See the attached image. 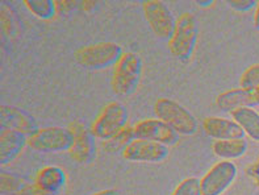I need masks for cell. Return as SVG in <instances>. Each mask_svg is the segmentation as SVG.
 I'll return each instance as SVG.
<instances>
[{
	"instance_id": "1",
	"label": "cell",
	"mask_w": 259,
	"mask_h": 195,
	"mask_svg": "<svg viewBox=\"0 0 259 195\" xmlns=\"http://www.w3.org/2000/svg\"><path fill=\"white\" fill-rule=\"evenodd\" d=\"M157 119H161L174 129L178 135L192 136L199 129L196 118L186 107L168 98H161L154 104Z\"/></svg>"
},
{
	"instance_id": "2",
	"label": "cell",
	"mask_w": 259,
	"mask_h": 195,
	"mask_svg": "<svg viewBox=\"0 0 259 195\" xmlns=\"http://www.w3.org/2000/svg\"><path fill=\"white\" fill-rule=\"evenodd\" d=\"M199 37L196 17L190 12H184L177 19L175 32L170 40L172 56L182 62H187L194 54Z\"/></svg>"
},
{
	"instance_id": "3",
	"label": "cell",
	"mask_w": 259,
	"mask_h": 195,
	"mask_svg": "<svg viewBox=\"0 0 259 195\" xmlns=\"http://www.w3.org/2000/svg\"><path fill=\"white\" fill-rule=\"evenodd\" d=\"M142 69L144 63L141 57L136 53H124L113 71V91L118 95H132L140 86Z\"/></svg>"
},
{
	"instance_id": "4",
	"label": "cell",
	"mask_w": 259,
	"mask_h": 195,
	"mask_svg": "<svg viewBox=\"0 0 259 195\" xmlns=\"http://www.w3.org/2000/svg\"><path fill=\"white\" fill-rule=\"evenodd\" d=\"M124 56L122 48L115 43H100L79 49L75 58L79 65L90 69H108L116 66Z\"/></svg>"
},
{
	"instance_id": "5",
	"label": "cell",
	"mask_w": 259,
	"mask_h": 195,
	"mask_svg": "<svg viewBox=\"0 0 259 195\" xmlns=\"http://www.w3.org/2000/svg\"><path fill=\"white\" fill-rule=\"evenodd\" d=\"M128 120L129 113L126 107L118 102H111L94 122L91 131L96 139L105 141L126 128Z\"/></svg>"
},
{
	"instance_id": "6",
	"label": "cell",
	"mask_w": 259,
	"mask_h": 195,
	"mask_svg": "<svg viewBox=\"0 0 259 195\" xmlns=\"http://www.w3.org/2000/svg\"><path fill=\"white\" fill-rule=\"evenodd\" d=\"M72 133L63 127H48L39 129L28 140V145L37 152L56 153L70 150L72 145Z\"/></svg>"
},
{
	"instance_id": "7",
	"label": "cell",
	"mask_w": 259,
	"mask_h": 195,
	"mask_svg": "<svg viewBox=\"0 0 259 195\" xmlns=\"http://www.w3.org/2000/svg\"><path fill=\"white\" fill-rule=\"evenodd\" d=\"M238 175V169L233 161L217 162L200 179L203 195H223L233 185Z\"/></svg>"
},
{
	"instance_id": "8",
	"label": "cell",
	"mask_w": 259,
	"mask_h": 195,
	"mask_svg": "<svg viewBox=\"0 0 259 195\" xmlns=\"http://www.w3.org/2000/svg\"><path fill=\"white\" fill-rule=\"evenodd\" d=\"M144 14L154 33L164 40H171L177 27V19L163 2L146 0L142 3Z\"/></svg>"
},
{
	"instance_id": "9",
	"label": "cell",
	"mask_w": 259,
	"mask_h": 195,
	"mask_svg": "<svg viewBox=\"0 0 259 195\" xmlns=\"http://www.w3.org/2000/svg\"><path fill=\"white\" fill-rule=\"evenodd\" d=\"M135 137L138 140L161 142L164 145H174L179 140V135L168 124L161 119H145L133 127Z\"/></svg>"
},
{
	"instance_id": "10",
	"label": "cell",
	"mask_w": 259,
	"mask_h": 195,
	"mask_svg": "<svg viewBox=\"0 0 259 195\" xmlns=\"http://www.w3.org/2000/svg\"><path fill=\"white\" fill-rule=\"evenodd\" d=\"M69 129L74 137L69 150L71 159L79 164H90L96 155V137L91 129L85 128L82 123H72Z\"/></svg>"
},
{
	"instance_id": "11",
	"label": "cell",
	"mask_w": 259,
	"mask_h": 195,
	"mask_svg": "<svg viewBox=\"0 0 259 195\" xmlns=\"http://www.w3.org/2000/svg\"><path fill=\"white\" fill-rule=\"evenodd\" d=\"M125 160L132 162H162L167 159L168 146L148 140H133L122 152Z\"/></svg>"
},
{
	"instance_id": "12",
	"label": "cell",
	"mask_w": 259,
	"mask_h": 195,
	"mask_svg": "<svg viewBox=\"0 0 259 195\" xmlns=\"http://www.w3.org/2000/svg\"><path fill=\"white\" fill-rule=\"evenodd\" d=\"M0 123L3 129L16 131L29 137L36 135L39 131L38 124L32 115L24 109L13 106L3 104L0 107Z\"/></svg>"
},
{
	"instance_id": "13",
	"label": "cell",
	"mask_w": 259,
	"mask_h": 195,
	"mask_svg": "<svg viewBox=\"0 0 259 195\" xmlns=\"http://www.w3.org/2000/svg\"><path fill=\"white\" fill-rule=\"evenodd\" d=\"M217 107L224 112H233L238 108H253L259 106V96L256 90L233 89L220 94L216 99Z\"/></svg>"
},
{
	"instance_id": "14",
	"label": "cell",
	"mask_w": 259,
	"mask_h": 195,
	"mask_svg": "<svg viewBox=\"0 0 259 195\" xmlns=\"http://www.w3.org/2000/svg\"><path fill=\"white\" fill-rule=\"evenodd\" d=\"M203 128L209 137L217 140H233L243 139L245 132L233 119L210 116L204 119Z\"/></svg>"
},
{
	"instance_id": "15",
	"label": "cell",
	"mask_w": 259,
	"mask_h": 195,
	"mask_svg": "<svg viewBox=\"0 0 259 195\" xmlns=\"http://www.w3.org/2000/svg\"><path fill=\"white\" fill-rule=\"evenodd\" d=\"M34 185L48 195H59L66 186V173L59 166H45L37 173Z\"/></svg>"
},
{
	"instance_id": "16",
	"label": "cell",
	"mask_w": 259,
	"mask_h": 195,
	"mask_svg": "<svg viewBox=\"0 0 259 195\" xmlns=\"http://www.w3.org/2000/svg\"><path fill=\"white\" fill-rule=\"evenodd\" d=\"M28 142L26 136L16 131L4 129L0 135V165L6 166L16 159Z\"/></svg>"
},
{
	"instance_id": "17",
	"label": "cell",
	"mask_w": 259,
	"mask_h": 195,
	"mask_svg": "<svg viewBox=\"0 0 259 195\" xmlns=\"http://www.w3.org/2000/svg\"><path fill=\"white\" fill-rule=\"evenodd\" d=\"M249 149V142L246 139H233V140H217L212 145V150L217 157L223 161H232L240 159L246 154Z\"/></svg>"
},
{
	"instance_id": "18",
	"label": "cell",
	"mask_w": 259,
	"mask_h": 195,
	"mask_svg": "<svg viewBox=\"0 0 259 195\" xmlns=\"http://www.w3.org/2000/svg\"><path fill=\"white\" fill-rule=\"evenodd\" d=\"M232 119L243 129L245 135L254 141H259V112L254 108H238L230 112Z\"/></svg>"
},
{
	"instance_id": "19",
	"label": "cell",
	"mask_w": 259,
	"mask_h": 195,
	"mask_svg": "<svg viewBox=\"0 0 259 195\" xmlns=\"http://www.w3.org/2000/svg\"><path fill=\"white\" fill-rule=\"evenodd\" d=\"M133 140H136L135 133H133V127H126L125 129H122L121 132H118L117 135H115L111 139L105 140L103 142V148H104L105 152L108 153H115L121 150H125V148L131 144Z\"/></svg>"
},
{
	"instance_id": "20",
	"label": "cell",
	"mask_w": 259,
	"mask_h": 195,
	"mask_svg": "<svg viewBox=\"0 0 259 195\" xmlns=\"http://www.w3.org/2000/svg\"><path fill=\"white\" fill-rule=\"evenodd\" d=\"M25 6L34 16L42 20H50L57 14L56 2L53 0H25Z\"/></svg>"
},
{
	"instance_id": "21",
	"label": "cell",
	"mask_w": 259,
	"mask_h": 195,
	"mask_svg": "<svg viewBox=\"0 0 259 195\" xmlns=\"http://www.w3.org/2000/svg\"><path fill=\"white\" fill-rule=\"evenodd\" d=\"M28 183L24 181L21 177L11 173H2L0 174V187L3 192H20L25 187H28Z\"/></svg>"
},
{
	"instance_id": "22",
	"label": "cell",
	"mask_w": 259,
	"mask_h": 195,
	"mask_svg": "<svg viewBox=\"0 0 259 195\" xmlns=\"http://www.w3.org/2000/svg\"><path fill=\"white\" fill-rule=\"evenodd\" d=\"M172 195H203L200 179L196 177L186 178L177 186Z\"/></svg>"
},
{
	"instance_id": "23",
	"label": "cell",
	"mask_w": 259,
	"mask_h": 195,
	"mask_svg": "<svg viewBox=\"0 0 259 195\" xmlns=\"http://www.w3.org/2000/svg\"><path fill=\"white\" fill-rule=\"evenodd\" d=\"M241 89L258 90L259 89V63L250 66L241 76Z\"/></svg>"
},
{
	"instance_id": "24",
	"label": "cell",
	"mask_w": 259,
	"mask_h": 195,
	"mask_svg": "<svg viewBox=\"0 0 259 195\" xmlns=\"http://www.w3.org/2000/svg\"><path fill=\"white\" fill-rule=\"evenodd\" d=\"M228 4L234 11H238V12H249L250 10L256 8L258 2H255V0H232V2H228Z\"/></svg>"
},
{
	"instance_id": "25",
	"label": "cell",
	"mask_w": 259,
	"mask_h": 195,
	"mask_svg": "<svg viewBox=\"0 0 259 195\" xmlns=\"http://www.w3.org/2000/svg\"><path fill=\"white\" fill-rule=\"evenodd\" d=\"M75 4L76 3H74V2H56L57 12L61 15H65L66 12L71 11V8L75 7Z\"/></svg>"
},
{
	"instance_id": "26",
	"label": "cell",
	"mask_w": 259,
	"mask_h": 195,
	"mask_svg": "<svg viewBox=\"0 0 259 195\" xmlns=\"http://www.w3.org/2000/svg\"><path fill=\"white\" fill-rule=\"evenodd\" d=\"M15 195H48L44 191H41L38 187H37L34 183L33 185H29L28 187H25L24 190H21L20 192H16Z\"/></svg>"
},
{
	"instance_id": "27",
	"label": "cell",
	"mask_w": 259,
	"mask_h": 195,
	"mask_svg": "<svg viewBox=\"0 0 259 195\" xmlns=\"http://www.w3.org/2000/svg\"><path fill=\"white\" fill-rule=\"evenodd\" d=\"M253 178H254V181H255V185L258 186V188H259V161L256 162V165L254 166V169H253Z\"/></svg>"
},
{
	"instance_id": "28",
	"label": "cell",
	"mask_w": 259,
	"mask_h": 195,
	"mask_svg": "<svg viewBox=\"0 0 259 195\" xmlns=\"http://www.w3.org/2000/svg\"><path fill=\"white\" fill-rule=\"evenodd\" d=\"M91 195H121L118 191L116 190H103V191H99L95 192V194H91Z\"/></svg>"
},
{
	"instance_id": "29",
	"label": "cell",
	"mask_w": 259,
	"mask_h": 195,
	"mask_svg": "<svg viewBox=\"0 0 259 195\" xmlns=\"http://www.w3.org/2000/svg\"><path fill=\"white\" fill-rule=\"evenodd\" d=\"M254 27H255V29L259 30V2L256 4L255 15H254Z\"/></svg>"
},
{
	"instance_id": "30",
	"label": "cell",
	"mask_w": 259,
	"mask_h": 195,
	"mask_svg": "<svg viewBox=\"0 0 259 195\" xmlns=\"http://www.w3.org/2000/svg\"><path fill=\"white\" fill-rule=\"evenodd\" d=\"M197 4H199L200 7H209V6L213 4V2H210V0H208V2H197Z\"/></svg>"
},
{
	"instance_id": "31",
	"label": "cell",
	"mask_w": 259,
	"mask_h": 195,
	"mask_svg": "<svg viewBox=\"0 0 259 195\" xmlns=\"http://www.w3.org/2000/svg\"><path fill=\"white\" fill-rule=\"evenodd\" d=\"M256 93H258V96H259V89H258V90H256Z\"/></svg>"
}]
</instances>
